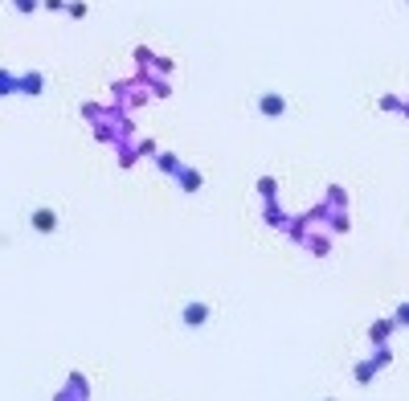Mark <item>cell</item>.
<instances>
[{
	"label": "cell",
	"instance_id": "1",
	"mask_svg": "<svg viewBox=\"0 0 409 401\" xmlns=\"http://www.w3.org/2000/svg\"><path fill=\"white\" fill-rule=\"evenodd\" d=\"M209 315H213V308L197 299V303H184V308H181V323H184V328H205V323H209Z\"/></svg>",
	"mask_w": 409,
	"mask_h": 401
},
{
	"label": "cell",
	"instance_id": "6",
	"mask_svg": "<svg viewBox=\"0 0 409 401\" xmlns=\"http://www.w3.org/2000/svg\"><path fill=\"white\" fill-rule=\"evenodd\" d=\"M327 401H336V398H327Z\"/></svg>",
	"mask_w": 409,
	"mask_h": 401
},
{
	"label": "cell",
	"instance_id": "4",
	"mask_svg": "<svg viewBox=\"0 0 409 401\" xmlns=\"http://www.w3.org/2000/svg\"><path fill=\"white\" fill-rule=\"evenodd\" d=\"M181 188L184 193H197L201 188V172H181Z\"/></svg>",
	"mask_w": 409,
	"mask_h": 401
},
{
	"label": "cell",
	"instance_id": "2",
	"mask_svg": "<svg viewBox=\"0 0 409 401\" xmlns=\"http://www.w3.org/2000/svg\"><path fill=\"white\" fill-rule=\"evenodd\" d=\"M29 225H33L37 233H57V213L42 205V209H33V217H29Z\"/></svg>",
	"mask_w": 409,
	"mask_h": 401
},
{
	"label": "cell",
	"instance_id": "3",
	"mask_svg": "<svg viewBox=\"0 0 409 401\" xmlns=\"http://www.w3.org/2000/svg\"><path fill=\"white\" fill-rule=\"evenodd\" d=\"M258 111L271 115V119H278V115L287 111V98H282V94H262V98H258Z\"/></svg>",
	"mask_w": 409,
	"mask_h": 401
},
{
	"label": "cell",
	"instance_id": "5",
	"mask_svg": "<svg viewBox=\"0 0 409 401\" xmlns=\"http://www.w3.org/2000/svg\"><path fill=\"white\" fill-rule=\"evenodd\" d=\"M12 4H17V12H33L37 8V0H12Z\"/></svg>",
	"mask_w": 409,
	"mask_h": 401
}]
</instances>
